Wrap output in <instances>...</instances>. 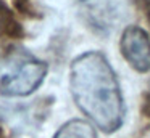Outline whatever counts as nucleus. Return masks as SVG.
<instances>
[{
  "instance_id": "obj_1",
  "label": "nucleus",
  "mask_w": 150,
  "mask_h": 138,
  "mask_svg": "<svg viewBox=\"0 0 150 138\" xmlns=\"http://www.w3.org/2000/svg\"><path fill=\"white\" fill-rule=\"evenodd\" d=\"M71 95L78 108L100 130L111 133L123 124L124 104L116 74L98 51H87L71 63Z\"/></svg>"
},
{
  "instance_id": "obj_4",
  "label": "nucleus",
  "mask_w": 150,
  "mask_h": 138,
  "mask_svg": "<svg viewBox=\"0 0 150 138\" xmlns=\"http://www.w3.org/2000/svg\"><path fill=\"white\" fill-rule=\"evenodd\" d=\"M53 138H97L95 128L89 122L81 119H73L60 127Z\"/></svg>"
},
{
  "instance_id": "obj_2",
  "label": "nucleus",
  "mask_w": 150,
  "mask_h": 138,
  "mask_svg": "<svg viewBox=\"0 0 150 138\" xmlns=\"http://www.w3.org/2000/svg\"><path fill=\"white\" fill-rule=\"evenodd\" d=\"M47 74L44 61H26L15 72L8 74L0 82V93L4 96H28L39 88Z\"/></svg>"
},
{
  "instance_id": "obj_3",
  "label": "nucleus",
  "mask_w": 150,
  "mask_h": 138,
  "mask_svg": "<svg viewBox=\"0 0 150 138\" xmlns=\"http://www.w3.org/2000/svg\"><path fill=\"white\" fill-rule=\"evenodd\" d=\"M120 48L124 60L137 72L150 71V39L142 27L129 26L121 35Z\"/></svg>"
},
{
  "instance_id": "obj_5",
  "label": "nucleus",
  "mask_w": 150,
  "mask_h": 138,
  "mask_svg": "<svg viewBox=\"0 0 150 138\" xmlns=\"http://www.w3.org/2000/svg\"><path fill=\"white\" fill-rule=\"evenodd\" d=\"M16 31H18V24L15 21L13 13L0 2V35L15 34Z\"/></svg>"
},
{
  "instance_id": "obj_6",
  "label": "nucleus",
  "mask_w": 150,
  "mask_h": 138,
  "mask_svg": "<svg viewBox=\"0 0 150 138\" xmlns=\"http://www.w3.org/2000/svg\"><path fill=\"white\" fill-rule=\"evenodd\" d=\"M145 2H147V5H149V6H150V0H145Z\"/></svg>"
}]
</instances>
